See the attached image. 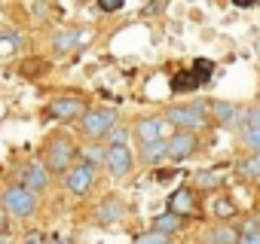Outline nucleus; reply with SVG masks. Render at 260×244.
I'll use <instances>...</instances> for the list:
<instances>
[{
  "label": "nucleus",
  "mask_w": 260,
  "mask_h": 244,
  "mask_svg": "<svg viewBox=\"0 0 260 244\" xmlns=\"http://www.w3.org/2000/svg\"><path fill=\"white\" fill-rule=\"evenodd\" d=\"M169 126H175V132H190L196 135L199 129L208 126V107L205 104H175L166 110L162 116Z\"/></svg>",
  "instance_id": "1"
},
{
  "label": "nucleus",
  "mask_w": 260,
  "mask_h": 244,
  "mask_svg": "<svg viewBox=\"0 0 260 244\" xmlns=\"http://www.w3.org/2000/svg\"><path fill=\"white\" fill-rule=\"evenodd\" d=\"M74 156H77V147H74V141L68 138V135H52L49 138V144H46V159H43V165H46V171H55V174H64V168L71 171L74 165Z\"/></svg>",
  "instance_id": "2"
},
{
  "label": "nucleus",
  "mask_w": 260,
  "mask_h": 244,
  "mask_svg": "<svg viewBox=\"0 0 260 244\" xmlns=\"http://www.w3.org/2000/svg\"><path fill=\"white\" fill-rule=\"evenodd\" d=\"M116 122H119L116 110H110V107H89L83 113V119H80V126H83V132L89 138H107L116 129Z\"/></svg>",
  "instance_id": "3"
},
{
  "label": "nucleus",
  "mask_w": 260,
  "mask_h": 244,
  "mask_svg": "<svg viewBox=\"0 0 260 244\" xmlns=\"http://www.w3.org/2000/svg\"><path fill=\"white\" fill-rule=\"evenodd\" d=\"M0 208H4L10 217L28 220V217H34V211H37V195L28 192L25 186H10V189L4 192V201H0Z\"/></svg>",
  "instance_id": "4"
},
{
  "label": "nucleus",
  "mask_w": 260,
  "mask_h": 244,
  "mask_svg": "<svg viewBox=\"0 0 260 244\" xmlns=\"http://www.w3.org/2000/svg\"><path fill=\"white\" fill-rule=\"evenodd\" d=\"M89 107L77 98V95H58L55 101H49L46 107V119L49 122H71V119H83Z\"/></svg>",
  "instance_id": "5"
},
{
  "label": "nucleus",
  "mask_w": 260,
  "mask_h": 244,
  "mask_svg": "<svg viewBox=\"0 0 260 244\" xmlns=\"http://www.w3.org/2000/svg\"><path fill=\"white\" fill-rule=\"evenodd\" d=\"M104 168H107V174L116 177V180L128 177V174H132V168H135L132 150H128V147H113V144H107V150H104Z\"/></svg>",
  "instance_id": "6"
},
{
  "label": "nucleus",
  "mask_w": 260,
  "mask_h": 244,
  "mask_svg": "<svg viewBox=\"0 0 260 244\" xmlns=\"http://www.w3.org/2000/svg\"><path fill=\"white\" fill-rule=\"evenodd\" d=\"M166 150H169V159H172V162H187L190 156H196L199 138L190 135V132H175V135L166 141Z\"/></svg>",
  "instance_id": "7"
},
{
  "label": "nucleus",
  "mask_w": 260,
  "mask_h": 244,
  "mask_svg": "<svg viewBox=\"0 0 260 244\" xmlns=\"http://www.w3.org/2000/svg\"><path fill=\"white\" fill-rule=\"evenodd\" d=\"M64 186H68V192H74V195H89V189L95 186V168H92L89 162L74 165V168L64 174Z\"/></svg>",
  "instance_id": "8"
},
{
  "label": "nucleus",
  "mask_w": 260,
  "mask_h": 244,
  "mask_svg": "<svg viewBox=\"0 0 260 244\" xmlns=\"http://www.w3.org/2000/svg\"><path fill=\"white\" fill-rule=\"evenodd\" d=\"M166 126L169 122L162 116H144L138 119V126H135V135L141 144H153V141H166Z\"/></svg>",
  "instance_id": "9"
},
{
  "label": "nucleus",
  "mask_w": 260,
  "mask_h": 244,
  "mask_svg": "<svg viewBox=\"0 0 260 244\" xmlns=\"http://www.w3.org/2000/svg\"><path fill=\"white\" fill-rule=\"evenodd\" d=\"M211 113H214V119L220 122L223 129H242L245 110H242L239 104H230V101H214V104H211Z\"/></svg>",
  "instance_id": "10"
},
{
  "label": "nucleus",
  "mask_w": 260,
  "mask_h": 244,
  "mask_svg": "<svg viewBox=\"0 0 260 244\" xmlns=\"http://www.w3.org/2000/svg\"><path fill=\"white\" fill-rule=\"evenodd\" d=\"M22 186L28 189V192H43L46 186H49V171H46V165H40V162H28L25 168H22Z\"/></svg>",
  "instance_id": "11"
},
{
  "label": "nucleus",
  "mask_w": 260,
  "mask_h": 244,
  "mask_svg": "<svg viewBox=\"0 0 260 244\" xmlns=\"http://www.w3.org/2000/svg\"><path fill=\"white\" fill-rule=\"evenodd\" d=\"M169 211L178 217H193L196 214V192L190 186H181L169 195Z\"/></svg>",
  "instance_id": "12"
},
{
  "label": "nucleus",
  "mask_w": 260,
  "mask_h": 244,
  "mask_svg": "<svg viewBox=\"0 0 260 244\" xmlns=\"http://www.w3.org/2000/svg\"><path fill=\"white\" fill-rule=\"evenodd\" d=\"M122 214H125V208H122L119 198H104L98 205V211H95V217H98L101 226H113L116 220H122Z\"/></svg>",
  "instance_id": "13"
},
{
  "label": "nucleus",
  "mask_w": 260,
  "mask_h": 244,
  "mask_svg": "<svg viewBox=\"0 0 260 244\" xmlns=\"http://www.w3.org/2000/svg\"><path fill=\"white\" fill-rule=\"evenodd\" d=\"M86 37H89L86 31H61V34L52 37V49H55V52H71V49L83 46Z\"/></svg>",
  "instance_id": "14"
},
{
  "label": "nucleus",
  "mask_w": 260,
  "mask_h": 244,
  "mask_svg": "<svg viewBox=\"0 0 260 244\" xmlns=\"http://www.w3.org/2000/svg\"><path fill=\"white\" fill-rule=\"evenodd\" d=\"M239 238H242V232L230 223H217L208 232V244H239Z\"/></svg>",
  "instance_id": "15"
},
{
  "label": "nucleus",
  "mask_w": 260,
  "mask_h": 244,
  "mask_svg": "<svg viewBox=\"0 0 260 244\" xmlns=\"http://www.w3.org/2000/svg\"><path fill=\"white\" fill-rule=\"evenodd\" d=\"M181 229H184V217H178V214H172V211H166V214H159V217L153 220V232L175 235V232H181Z\"/></svg>",
  "instance_id": "16"
},
{
  "label": "nucleus",
  "mask_w": 260,
  "mask_h": 244,
  "mask_svg": "<svg viewBox=\"0 0 260 244\" xmlns=\"http://www.w3.org/2000/svg\"><path fill=\"white\" fill-rule=\"evenodd\" d=\"M141 156H144V162H150V165H156V162H162V159H169V150H166V141H153V144H141Z\"/></svg>",
  "instance_id": "17"
},
{
  "label": "nucleus",
  "mask_w": 260,
  "mask_h": 244,
  "mask_svg": "<svg viewBox=\"0 0 260 244\" xmlns=\"http://www.w3.org/2000/svg\"><path fill=\"white\" fill-rule=\"evenodd\" d=\"M196 186L199 189H217V186H223V171H199L196 174Z\"/></svg>",
  "instance_id": "18"
},
{
  "label": "nucleus",
  "mask_w": 260,
  "mask_h": 244,
  "mask_svg": "<svg viewBox=\"0 0 260 244\" xmlns=\"http://www.w3.org/2000/svg\"><path fill=\"white\" fill-rule=\"evenodd\" d=\"M196 86H199V76H196V73H190V70H187V73H178V76L172 79V89H175V92H184V89H187V92H193Z\"/></svg>",
  "instance_id": "19"
},
{
  "label": "nucleus",
  "mask_w": 260,
  "mask_h": 244,
  "mask_svg": "<svg viewBox=\"0 0 260 244\" xmlns=\"http://www.w3.org/2000/svg\"><path fill=\"white\" fill-rule=\"evenodd\" d=\"M211 211H214V217L230 220V217H236V201H230V198H217V201L211 205Z\"/></svg>",
  "instance_id": "20"
},
{
  "label": "nucleus",
  "mask_w": 260,
  "mask_h": 244,
  "mask_svg": "<svg viewBox=\"0 0 260 244\" xmlns=\"http://www.w3.org/2000/svg\"><path fill=\"white\" fill-rule=\"evenodd\" d=\"M242 147H248L251 156L260 153V129H242Z\"/></svg>",
  "instance_id": "21"
},
{
  "label": "nucleus",
  "mask_w": 260,
  "mask_h": 244,
  "mask_svg": "<svg viewBox=\"0 0 260 244\" xmlns=\"http://www.w3.org/2000/svg\"><path fill=\"white\" fill-rule=\"evenodd\" d=\"M239 171H242V177H260V153H254L251 159H245L239 165Z\"/></svg>",
  "instance_id": "22"
},
{
  "label": "nucleus",
  "mask_w": 260,
  "mask_h": 244,
  "mask_svg": "<svg viewBox=\"0 0 260 244\" xmlns=\"http://www.w3.org/2000/svg\"><path fill=\"white\" fill-rule=\"evenodd\" d=\"M19 46H22V37L19 34H0V52H4V55L16 52Z\"/></svg>",
  "instance_id": "23"
},
{
  "label": "nucleus",
  "mask_w": 260,
  "mask_h": 244,
  "mask_svg": "<svg viewBox=\"0 0 260 244\" xmlns=\"http://www.w3.org/2000/svg\"><path fill=\"white\" fill-rule=\"evenodd\" d=\"M132 244H169V235H162V232H153V229H150V232H141Z\"/></svg>",
  "instance_id": "24"
},
{
  "label": "nucleus",
  "mask_w": 260,
  "mask_h": 244,
  "mask_svg": "<svg viewBox=\"0 0 260 244\" xmlns=\"http://www.w3.org/2000/svg\"><path fill=\"white\" fill-rule=\"evenodd\" d=\"M242 129H260V104H257V107H248V110H245Z\"/></svg>",
  "instance_id": "25"
},
{
  "label": "nucleus",
  "mask_w": 260,
  "mask_h": 244,
  "mask_svg": "<svg viewBox=\"0 0 260 244\" xmlns=\"http://www.w3.org/2000/svg\"><path fill=\"white\" fill-rule=\"evenodd\" d=\"M107 141H110V144H113V147H128V144H125V141H128V132H125V129H119V126H116V129H113V132H110V135H107Z\"/></svg>",
  "instance_id": "26"
},
{
  "label": "nucleus",
  "mask_w": 260,
  "mask_h": 244,
  "mask_svg": "<svg viewBox=\"0 0 260 244\" xmlns=\"http://www.w3.org/2000/svg\"><path fill=\"white\" fill-rule=\"evenodd\" d=\"M211 70H214V64H211V61H205V58H199V61H196V76H199V83H202V79H208V76H211Z\"/></svg>",
  "instance_id": "27"
},
{
  "label": "nucleus",
  "mask_w": 260,
  "mask_h": 244,
  "mask_svg": "<svg viewBox=\"0 0 260 244\" xmlns=\"http://www.w3.org/2000/svg\"><path fill=\"white\" fill-rule=\"evenodd\" d=\"M98 10H101V13H119V10H122V0H101Z\"/></svg>",
  "instance_id": "28"
},
{
  "label": "nucleus",
  "mask_w": 260,
  "mask_h": 244,
  "mask_svg": "<svg viewBox=\"0 0 260 244\" xmlns=\"http://www.w3.org/2000/svg\"><path fill=\"white\" fill-rule=\"evenodd\" d=\"M239 244H260V232H245L239 238Z\"/></svg>",
  "instance_id": "29"
},
{
  "label": "nucleus",
  "mask_w": 260,
  "mask_h": 244,
  "mask_svg": "<svg viewBox=\"0 0 260 244\" xmlns=\"http://www.w3.org/2000/svg\"><path fill=\"white\" fill-rule=\"evenodd\" d=\"M25 244H49V241H46V238H43L40 232H31V235L25 238Z\"/></svg>",
  "instance_id": "30"
},
{
  "label": "nucleus",
  "mask_w": 260,
  "mask_h": 244,
  "mask_svg": "<svg viewBox=\"0 0 260 244\" xmlns=\"http://www.w3.org/2000/svg\"><path fill=\"white\" fill-rule=\"evenodd\" d=\"M7 226H10V214L0 208V232H7Z\"/></svg>",
  "instance_id": "31"
},
{
  "label": "nucleus",
  "mask_w": 260,
  "mask_h": 244,
  "mask_svg": "<svg viewBox=\"0 0 260 244\" xmlns=\"http://www.w3.org/2000/svg\"><path fill=\"white\" fill-rule=\"evenodd\" d=\"M49 244H74V241H71L68 235H52V238H49Z\"/></svg>",
  "instance_id": "32"
}]
</instances>
